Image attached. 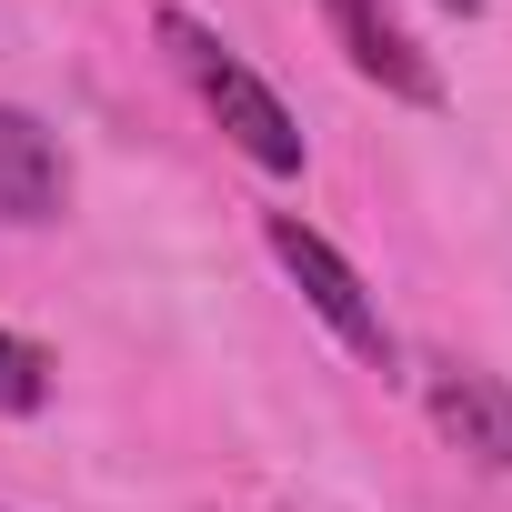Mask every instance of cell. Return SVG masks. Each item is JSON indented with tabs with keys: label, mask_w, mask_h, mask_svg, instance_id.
Here are the masks:
<instances>
[{
	"label": "cell",
	"mask_w": 512,
	"mask_h": 512,
	"mask_svg": "<svg viewBox=\"0 0 512 512\" xmlns=\"http://www.w3.org/2000/svg\"><path fill=\"white\" fill-rule=\"evenodd\" d=\"M151 31H161V51L181 61V81L201 91V111L221 121V141H231L241 161H262V171H282V181L302 171V121L282 111V91H272L262 71H251V61L221 41V31H201L191 11H161Z\"/></svg>",
	"instance_id": "obj_1"
},
{
	"label": "cell",
	"mask_w": 512,
	"mask_h": 512,
	"mask_svg": "<svg viewBox=\"0 0 512 512\" xmlns=\"http://www.w3.org/2000/svg\"><path fill=\"white\" fill-rule=\"evenodd\" d=\"M272 262L302 282V302L322 312V332L352 352V362H372V372H392V322H382V302L362 292V272L342 262V251L302 221V211H272Z\"/></svg>",
	"instance_id": "obj_2"
},
{
	"label": "cell",
	"mask_w": 512,
	"mask_h": 512,
	"mask_svg": "<svg viewBox=\"0 0 512 512\" xmlns=\"http://www.w3.org/2000/svg\"><path fill=\"white\" fill-rule=\"evenodd\" d=\"M322 21H332V41L352 51V71H362V81H382L392 101H422V111L442 101V71L422 61V41L382 11V0H322Z\"/></svg>",
	"instance_id": "obj_3"
},
{
	"label": "cell",
	"mask_w": 512,
	"mask_h": 512,
	"mask_svg": "<svg viewBox=\"0 0 512 512\" xmlns=\"http://www.w3.org/2000/svg\"><path fill=\"white\" fill-rule=\"evenodd\" d=\"M422 402H432V432H442L452 452L512 472V382H492V372H472V362H432Z\"/></svg>",
	"instance_id": "obj_4"
},
{
	"label": "cell",
	"mask_w": 512,
	"mask_h": 512,
	"mask_svg": "<svg viewBox=\"0 0 512 512\" xmlns=\"http://www.w3.org/2000/svg\"><path fill=\"white\" fill-rule=\"evenodd\" d=\"M61 141L31 121V111H0V221H61Z\"/></svg>",
	"instance_id": "obj_5"
},
{
	"label": "cell",
	"mask_w": 512,
	"mask_h": 512,
	"mask_svg": "<svg viewBox=\"0 0 512 512\" xmlns=\"http://www.w3.org/2000/svg\"><path fill=\"white\" fill-rule=\"evenodd\" d=\"M41 402H51V352L0 332V412H41Z\"/></svg>",
	"instance_id": "obj_6"
},
{
	"label": "cell",
	"mask_w": 512,
	"mask_h": 512,
	"mask_svg": "<svg viewBox=\"0 0 512 512\" xmlns=\"http://www.w3.org/2000/svg\"><path fill=\"white\" fill-rule=\"evenodd\" d=\"M442 11H482V0H442Z\"/></svg>",
	"instance_id": "obj_7"
}]
</instances>
